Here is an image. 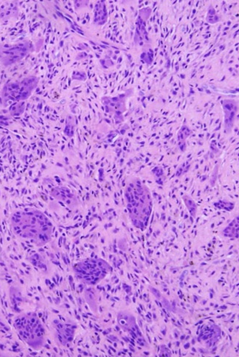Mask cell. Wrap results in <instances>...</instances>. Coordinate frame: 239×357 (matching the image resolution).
Segmentation results:
<instances>
[{
	"label": "cell",
	"mask_w": 239,
	"mask_h": 357,
	"mask_svg": "<svg viewBox=\"0 0 239 357\" xmlns=\"http://www.w3.org/2000/svg\"><path fill=\"white\" fill-rule=\"evenodd\" d=\"M13 233L23 240L43 246L51 240L53 224L41 210L25 208L13 212L10 216Z\"/></svg>",
	"instance_id": "obj_1"
},
{
	"label": "cell",
	"mask_w": 239,
	"mask_h": 357,
	"mask_svg": "<svg viewBox=\"0 0 239 357\" xmlns=\"http://www.w3.org/2000/svg\"><path fill=\"white\" fill-rule=\"evenodd\" d=\"M125 199L132 224L137 228L144 230L152 210L149 188L140 178H130L126 185Z\"/></svg>",
	"instance_id": "obj_2"
},
{
	"label": "cell",
	"mask_w": 239,
	"mask_h": 357,
	"mask_svg": "<svg viewBox=\"0 0 239 357\" xmlns=\"http://www.w3.org/2000/svg\"><path fill=\"white\" fill-rule=\"evenodd\" d=\"M14 326L20 339L29 347L36 351L43 348L46 340L45 328L36 313L19 314L14 318Z\"/></svg>",
	"instance_id": "obj_3"
},
{
	"label": "cell",
	"mask_w": 239,
	"mask_h": 357,
	"mask_svg": "<svg viewBox=\"0 0 239 357\" xmlns=\"http://www.w3.org/2000/svg\"><path fill=\"white\" fill-rule=\"evenodd\" d=\"M38 84L39 78L35 75L7 83L0 92V103L6 107L10 104L26 101L31 96Z\"/></svg>",
	"instance_id": "obj_4"
},
{
	"label": "cell",
	"mask_w": 239,
	"mask_h": 357,
	"mask_svg": "<svg viewBox=\"0 0 239 357\" xmlns=\"http://www.w3.org/2000/svg\"><path fill=\"white\" fill-rule=\"evenodd\" d=\"M75 276L87 284L95 285L111 272V266L101 258H87L77 263L73 267Z\"/></svg>",
	"instance_id": "obj_5"
},
{
	"label": "cell",
	"mask_w": 239,
	"mask_h": 357,
	"mask_svg": "<svg viewBox=\"0 0 239 357\" xmlns=\"http://www.w3.org/2000/svg\"><path fill=\"white\" fill-rule=\"evenodd\" d=\"M33 43L28 40L0 45V63L9 67L21 62L33 51Z\"/></svg>",
	"instance_id": "obj_6"
},
{
	"label": "cell",
	"mask_w": 239,
	"mask_h": 357,
	"mask_svg": "<svg viewBox=\"0 0 239 357\" xmlns=\"http://www.w3.org/2000/svg\"><path fill=\"white\" fill-rule=\"evenodd\" d=\"M53 337L58 345L67 346L72 342L77 326L69 320L56 319L52 322Z\"/></svg>",
	"instance_id": "obj_7"
},
{
	"label": "cell",
	"mask_w": 239,
	"mask_h": 357,
	"mask_svg": "<svg viewBox=\"0 0 239 357\" xmlns=\"http://www.w3.org/2000/svg\"><path fill=\"white\" fill-rule=\"evenodd\" d=\"M50 195L71 209L76 207L78 203L75 194L66 187H55L50 191Z\"/></svg>",
	"instance_id": "obj_8"
},
{
	"label": "cell",
	"mask_w": 239,
	"mask_h": 357,
	"mask_svg": "<svg viewBox=\"0 0 239 357\" xmlns=\"http://www.w3.org/2000/svg\"><path fill=\"white\" fill-rule=\"evenodd\" d=\"M18 14V8L16 3H6L0 7V19L9 20Z\"/></svg>",
	"instance_id": "obj_9"
},
{
	"label": "cell",
	"mask_w": 239,
	"mask_h": 357,
	"mask_svg": "<svg viewBox=\"0 0 239 357\" xmlns=\"http://www.w3.org/2000/svg\"><path fill=\"white\" fill-rule=\"evenodd\" d=\"M107 10H106L105 3L104 1H101V2L97 3L96 6H95V22L96 24L101 25L104 24V23L107 22Z\"/></svg>",
	"instance_id": "obj_10"
},
{
	"label": "cell",
	"mask_w": 239,
	"mask_h": 357,
	"mask_svg": "<svg viewBox=\"0 0 239 357\" xmlns=\"http://www.w3.org/2000/svg\"><path fill=\"white\" fill-rule=\"evenodd\" d=\"M224 112H225V122L226 124L227 125L228 122H230L229 126H232L233 124V119L235 117V113H236V110H237V107H236V103L234 101H224Z\"/></svg>",
	"instance_id": "obj_11"
},
{
	"label": "cell",
	"mask_w": 239,
	"mask_h": 357,
	"mask_svg": "<svg viewBox=\"0 0 239 357\" xmlns=\"http://www.w3.org/2000/svg\"><path fill=\"white\" fill-rule=\"evenodd\" d=\"M25 102L14 103L11 104L9 108V114L11 117H15V116H20L23 114L25 110Z\"/></svg>",
	"instance_id": "obj_12"
},
{
	"label": "cell",
	"mask_w": 239,
	"mask_h": 357,
	"mask_svg": "<svg viewBox=\"0 0 239 357\" xmlns=\"http://www.w3.org/2000/svg\"><path fill=\"white\" fill-rule=\"evenodd\" d=\"M87 291L86 297L87 299L88 303L92 308V309H95L93 305L95 304V292H94L92 289H88Z\"/></svg>",
	"instance_id": "obj_13"
},
{
	"label": "cell",
	"mask_w": 239,
	"mask_h": 357,
	"mask_svg": "<svg viewBox=\"0 0 239 357\" xmlns=\"http://www.w3.org/2000/svg\"><path fill=\"white\" fill-rule=\"evenodd\" d=\"M184 200H185V204H186L187 206H188L190 213H191V215H192L193 216H195L196 210V209L195 202H194L191 199H190L189 197H188L187 199L185 198Z\"/></svg>",
	"instance_id": "obj_14"
},
{
	"label": "cell",
	"mask_w": 239,
	"mask_h": 357,
	"mask_svg": "<svg viewBox=\"0 0 239 357\" xmlns=\"http://www.w3.org/2000/svg\"><path fill=\"white\" fill-rule=\"evenodd\" d=\"M10 124V117L7 115L0 114V126H8Z\"/></svg>",
	"instance_id": "obj_15"
},
{
	"label": "cell",
	"mask_w": 239,
	"mask_h": 357,
	"mask_svg": "<svg viewBox=\"0 0 239 357\" xmlns=\"http://www.w3.org/2000/svg\"><path fill=\"white\" fill-rule=\"evenodd\" d=\"M0 330L8 332L10 330L9 326L5 323V322L0 317Z\"/></svg>",
	"instance_id": "obj_16"
},
{
	"label": "cell",
	"mask_w": 239,
	"mask_h": 357,
	"mask_svg": "<svg viewBox=\"0 0 239 357\" xmlns=\"http://www.w3.org/2000/svg\"><path fill=\"white\" fill-rule=\"evenodd\" d=\"M152 293H153V294H154L157 298H159V297H160V294H159V291H158L157 290H155V289L152 288Z\"/></svg>",
	"instance_id": "obj_17"
},
{
	"label": "cell",
	"mask_w": 239,
	"mask_h": 357,
	"mask_svg": "<svg viewBox=\"0 0 239 357\" xmlns=\"http://www.w3.org/2000/svg\"><path fill=\"white\" fill-rule=\"evenodd\" d=\"M187 344H188V345H185V348H188V347H189V346H190L189 343H187Z\"/></svg>",
	"instance_id": "obj_18"
},
{
	"label": "cell",
	"mask_w": 239,
	"mask_h": 357,
	"mask_svg": "<svg viewBox=\"0 0 239 357\" xmlns=\"http://www.w3.org/2000/svg\"><path fill=\"white\" fill-rule=\"evenodd\" d=\"M185 339V336H181V339Z\"/></svg>",
	"instance_id": "obj_19"
},
{
	"label": "cell",
	"mask_w": 239,
	"mask_h": 357,
	"mask_svg": "<svg viewBox=\"0 0 239 357\" xmlns=\"http://www.w3.org/2000/svg\"><path fill=\"white\" fill-rule=\"evenodd\" d=\"M145 354H146V355H149V353L145 352Z\"/></svg>",
	"instance_id": "obj_20"
},
{
	"label": "cell",
	"mask_w": 239,
	"mask_h": 357,
	"mask_svg": "<svg viewBox=\"0 0 239 357\" xmlns=\"http://www.w3.org/2000/svg\"><path fill=\"white\" fill-rule=\"evenodd\" d=\"M153 317H154V318L156 319V315H155L154 314H153Z\"/></svg>",
	"instance_id": "obj_21"
},
{
	"label": "cell",
	"mask_w": 239,
	"mask_h": 357,
	"mask_svg": "<svg viewBox=\"0 0 239 357\" xmlns=\"http://www.w3.org/2000/svg\"><path fill=\"white\" fill-rule=\"evenodd\" d=\"M0 357H2V354L1 353H0Z\"/></svg>",
	"instance_id": "obj_22"
}]
</instances>
